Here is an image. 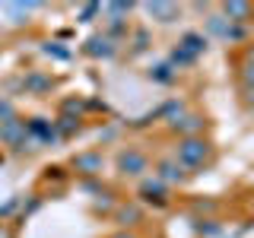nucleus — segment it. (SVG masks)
Here are the masks:
<instances>
[{
  "label": "nucleus",
  "instance_id": "20e7f679",
  "mask_svg": "<svg viewBox=\"0 0 254 238\" xmlns=\"http://www.w3.org/2000/svg\"><path fill=\"white\" fill-rule=\"evenodd\" d=\"M222 13H226L232 22H245L251 16V6L248 3H226V6H222Z\"/></svg>",
  "mask_w": 254,
  "mask_h": 238
},
{
  "label": "nucleus",
  "instance_id": "423d86ee",
  "mask_svg": "<svg viewBox=\"0 0 254 238\" xmlns=\"http://www.w3.org/2000/svg\"><path fill=\"white\" fill-rule=\"evenodd\" d=\"M118 219L127 222V226H133V222L140 219V210H137V206H121V210H118Z\"/></svg>",
  "mask_w": 254,
  "mask_h": 238
},
{
  "label": "nucleus",
  "instance_id": "1a4fd4ad",
  "mask_svg": "<svg viewBox=\"0 0 254 238\" xmlns=\"http://www.w3.org/2000/svg\"><path fill=\"white\" fill-rule=\"evenodd\" d=\"M248 105L254 108V86H251V89H248Z\"/></svg>",
  "mask_w": 254,
  "mask_h": 238
},
{
  "label": "nucleus",
  "instance_id": "7ed1b4c3",
  "mask_svg": "<svg viewBox=\"0 0 254 238\" xmlns=\"http://www.w3.org/2000/svg\"><path fill=\"white\" fill-rule=\"evenodd\" d=\"M73 165H76V169H83L86 175H95V172L102 169V156H99V153H86V156H76V159H73Z\"/></svg>",
  "mask_w": 254,
  "mask_h": 238
},
{
  "label": "nucleus",
  "instance_id": "9d476101",
  "mask_svg": "<svg viewBox=\"0 0 254 238\" xmlns=\"http://www.w3.org/2000/svg\"><path fill=\"white\" fill-rule=\"evenodd\" d=\"M0 238H13L10 232H6V229H0Z\"/></svg>",
  "mask_w": 254,
  "mask_h": 238
},
{
  "label": "nucleus",
  "instance_id": "6e6552de",
  "mask_svg": "<svg viewBox=\"0 0 254 238\" xmlns=\"http://www.w3.org/2000/svg\"><path fill=\"white\" fill-rule=\"evenodd\" d=\"M111 238H137L133 232H118V235H111Z\"/></svg>",
  "mask_w": 254,
  "mask_h": 238
},
{
  "label": "nucleus",
  "instance_id": "f257e3e1",
  "mask_svg": "<svg viewBox=\"0 0 254 238\" xmlns=\"http://www.w3.org/2000/svg\"><path fill=\"white\" fill-rule=\"evenodd\" d=\"M210 159V143L200 140V137H185L178 143V162L188 165V169H197Z\"/></svg>",
  "mask_w": 254,
  "mask_h": 238
},
{
  "label": "nucleus",
  "instance_id": "0eeeda50",
  "mask_svg": "<svg viewBox=\"0 0 254 238\" xmlns=\"http://www.w3.org/2000/svg\"><path fill=\"white\" fill-rule=\"evenodd\" d=\"M242 76H245V83H248V86H254V51H248V58H245Z\"/></svg>",
  "mask_w": 254,
  "mask_h": 238
},
{
  "label": "nucleus",
  "instance_id": "39448f33",
  "mask_svg": "<svg viewBox=\"0 0 254 238\" xmlns=\"http://www.w3.org/2000/svg\"><path fill=\"white\" fill-rule=\"evenodd\" d=\"M185 178V172H181L178 162H162L159 165V181H181Z\"/></svg>",
  "mask_w": 254,
  "mask_h": 238
},
{
  "label": "nucleus",
  "instance_id": "f03ea898",
  "mask_svg": "<svg viewBox=\"0 0 254 238\" xmlns=\"http://www.w3.org/2000/svg\"><path fill=\"white\" fill-rule=\"evenodd\" d=\"M118 169L124 175H143L146 172V156H143L140 149H124V153L118 156Z\"/></svg>",
  "mask_w": 254,
  "mask_h": 238
}]
</instances>
